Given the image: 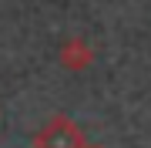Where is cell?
Returning <instances> with one entry per match:
<instances>
[{
	"instance_id": "6da1fadb",
	"label": "cell",
	"mask_w": 151,
	"mask_h": 148,
	"mask_svg": "<svg viewBox=\"0 0 151 148\" xmlns=\"http://www.w3.org/2000/svg\"><path fill=\"white\" fill-rule=\"evenodd\" d=\"M84 131L74 118L67 115H54L47 125L34 135V148H84Z\"/></svg>"
},
{
	"instance_id": "7a4b0ae2",
	"label": "cell",
	"mask_w": 151,
	"mask_h": 148,
	"mask_svg": "<svg viewBox=\"0 0 151 148\" xmlns=\"http://www.w3.org/2000/svg\"><path fill=\"white\" fill-rule=\"evenodd\" d=\"M91 61H94V47L87 44L84 37H67L64 44H60V64H64L67 71H84Z\"/></svg>"
},
{
	"instance_id": "3957f363",
	"label": "cell",
	"mask_w": 151,
	"mask_h": 148,
	"mask_svg": "<svg viewBox=\"0 0 151 148\" xmlns=\"http://www.w3.org/2000/svg\"><path fill=\"white\" fill-rule=\"evenodd\" d=\"M84 148H104V145H91V142H84Z\"/></svg>"
}]
</instances>
